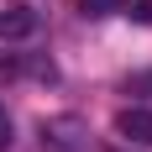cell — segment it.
I'll use <instances>...</instances> for the list:
<instances>
[{"label": "cell", "mask_w": 152, "mask_h": 152, "mask_svg": "<svg viewBox=\"0 0 152 152\" xmlns=\"http://www.w3.org/2000/svg\"><path fill=\"white\" fill-rule=\"evenodd\" d=\"M42 152H89V126L79 121V115L42 121Z\"/></svg>", "instance_id": "1"}, {"label": "cell", "mask_w": 152, "mask_h": 152, "mask_svg": "<svg viewBox=\"0 0 152 152\" xmlns=\"http://www.w3.org/2000/svg\"><path fill=\"white\" fill-rule=\"evenodd\" d=\"M115 131H121L126 142H142V147H152V110H147V105H126L121 115H115Z\"/></svg>", "instance_id": "2"}, {"label": "cell", "mask_w": 152, "mask_h": 152, "mask_svg": "<svg viewBox=\"0 0 152 152\" xmlns=\"http://www.w3.org/2000/svg\"><path fill=\"white\" fill-rule=\"evenodd\" d=\"M31 26H37V16H31L26 5H11V11H0V37H26Z\"/></svg>", "instance_id": "3"}, {"label": "cell", "mask_w": 152, "mask_h": 152, "mask_svg": "<svg viewBox=\"0 0 152 152\" xmlns=\"http://www.w3.org/2000/svg\"><path fill=\"white\" fill-rule=\"evenodd\" d=\"M126 94H147V100H152V68H142V74L126 79Z\"/></svg>", "instance_id": "4"}, {"label": "cell", "mask_w": 152, "mask_h": 152, "mask_svg": "<svg viewBox=\"0 0 152 152\" xmlns=\"http://www.w3.org/2000/svg\"><path fill=\"white\" fill-rule=\"evenodd\" d=\"M0 152H11V115H5V105H0Z\"/></svg>", "instance_id": "5"}]
</instances>
